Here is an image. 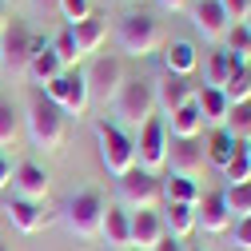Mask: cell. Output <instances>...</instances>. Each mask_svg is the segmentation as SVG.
Returning <instances> with one entry per match:
<instances>
[{"label": "cell", "mask_w": 251, "mask_h": 251, "mask_svg": "<svg viewBox=\"0 0 251 251\" xmlns=\"http://www.w3.org/2000/svg\"><path fill=\"white\" fill-rule=\"evenodd\" d=\"M224 200H227L231 215H251V179H247V183L227 187V192H224Z\"/></svg>", "instance_id": "836d02e7"}, {"label": "cell", "mask_w": 251, "mask_h": 251, "mask_svg": "<svg viewBox=\"0 0 251 251\" xmlns=\"http://www.w3.org/2000/svg\"><path fill=\"white\" fill-rule=\"evenodd\" d=\"M100 215H104L100 192H80L64 203V227L76 239H96L100 235Z\"/></svg>", "instance_id": "8992f818"}, {"label": "cell", "mask_w": 251, "mask_h": 251, "mask_svg": "<svg viewBox=\"0 0 251 251\" xmlns=\"http://www.w3.org/2000/svg\"><path fill=\"white\" fill-rule=\"evenodd\" d=\"M235 224V215L224 200V192H200V203H196V227L207 231V235H224L231 231Z\"/></svg>", "instance_id": "7c38bea8"}, {"label": "cell", "mask_w": 251, "mask_h": 251, "mask_svg": "<svg viewBox=\"0 0 251 251\" xmlns=\"http://www.w3.org/2000/svg\"><path fill=\"white\" fill-rule=\"evenodd\" d=\"M20 136V120H16V108L8 100H0V148H12Z\"/></svg>", "instance_id": "4dcf8cb0"}, {"label": "cell", "mask_w": 251, "mask_h": 251, "mask_svg": "<svg viewBox=\"0 0 251 251\" xmlns=\"http://www.w3.org/2000/svg\"><path fill=\"white\" fill-rule=\"evenodd\" d=\"M120 200H124V211H160L164 207L160 176H148V172L132 168L128 176H120Z\"/></svg>", "instance_id": "5b68a950"}, {"label": "cell", "mask_w": 251, "mask_h": 251, "mask_svg": "<svg viewBox=\"0 0 251 251\" xmlns=\"http://www.w3.org/2000/svg\"><path fill=\"white\" fill-rule=\"evenodd\" d=\"M60 72H64L60 56H56L48 44H40V48H36V56H32V64H28V76H32L36 84H48V80H56Z\"/></svg>", "instance_id": "d4e9b609"}, {"label": "cell", "mask_w": 251, "mask_h": 251, "mask_svg": "<svg viewBox=\"0 0 251 251\" xmlns=\"http://www.w3.org/2000/svg\"><path fill=\"white\" fill-rule=\"evenodd\" d=\"M128 224H132V215L124 207H104V215H100V239L108 247L124 251V247H128Z\"/></svg>", "instance_id": "7402d4cb"}, {"label": "cell", "mask_w": 251, "mask_h": 251, "mask_svg": "<svg viewBox=\"0 0 251 251\" xmlns=\"http://www.w3.org/2000/svg\"><path fill=\"white\" fill-rule=\"evenodd\" d=\"M192 100H196V108H200V116H203V128H224L231 104L224 100V92H219V88H207V84H203Z\"/></svg>", "instance_id": "ffe728a7"}, {"label": "cell", "mask_w": 251, "mask_h": 251, "mask_svg": "<svg viewBox=\"0 0 251 251\" xmlns=\"http://www.w3.org/2000/svg\"><path fill=\"white\" fill-rule=\"evenodd\" d=\"M160 224H164V235H172V239H187L196 231V207H187V203H164V211H160Z\"/></svg>", "instance_id": "d6986e66"}, {"label": "cell", "mask_w": 251, "mask_h": 251, "mask_svg": "<svg viewBox=\"0 0 251 251\" xmlns=\"http://www.w3.org/2000/svg\"><path fill=\"white\" fill-rule=\"evenodd\" d=\"M48 48L60 56V64H64V68H76V64H80V56H76V40H72V28H64V32H60Z\"/></svg>", "instance_id": "d6a6232c"}, {"label": "cell", "mask_w": 251, "mask_h": 251, "mask_svg": "<svg viewBox=\"0 0 251 251\" xmlns=\"http://www.w3.org/2000/svg\"><path fill=\"white\" fill-rule=\"evenodd\" d=\"M36 4H40V8H56V4H60V0H36Z\"/></svg>", "instance_id": "b9f144b4"}, {"label": "cell", "mask_w": 251, "mask_h": 251, "mask_svg": "<svg viewBox=\"0 0 251 251\" xmlns=\"http://www.w3.org/2000/svg\"><path fill=\"white\" fill-rule=\"evenodd\" d=\"M0 68H4V60H0Z\"/></svg>", "instance_id": "bcb514c9"}, {"label": "cell", "mask_w": 251, "mask_h": 251, "mask_svg": "<svg viewBox=\"0 0 251 251\" xmlns=\"http://www.w3.org/2000/svg\"><path fill=\"white\" fill-rule=\"evenodd\" d=\"M116 116L128 124V128H144V124L155 116V96H151V80H140V76H128L116 96Z\"/></svg>", "instance_id": "277c9868"}, {"label": "cell", "mask_w": 251, "mask_h": 251, "mask_svg": "<svg viewBox=\"0 0 251 251\" xmlns=\"http://www.w3.org/2000/svg\"><path fill=\"white\" fill-rule=\"evenodd\" d=\"M116 40H120V52L144 60V56H151L155 48L164 44V28H160V20L148 16V12H128L120 20V28H116Z\"/></svg>", "instance_id": "7a4b0ae2"}, {"label": "cell", "mask_w": 251, "mask_h": 251, "mask_svg": "<svg viewBox=\"0 0 251 251\" xmlns=\"http://www.w3.org/2000/svg\"><path fill=\"white\" fill-rule=\"evenodd\" d=\"M96 144H100V164H104L108 176L120 179V176H128L136 168V140L124 136L116 124H108V120L96 124Z\"/></svg>", "instance_id": "3957f363"}, {"label": "cell", "mask_w": 251, "mask_h": 251, "mask_svg": "<svg viewBox=\"0 0 251 251\" xmlns=\"http://www.w3.org/2000/svg\"><path fill=\"white\" fill-rule=\"evenodd\" d=\"M4 215H8V224L16 231H24V235H36L44 227V207L40 203H28V200H12L4 207Z\"/></svg>", "instance_id": "603a6c76"}, {"label": "cell", "mask_w": 251, "mask_h": 251, "mask_svg": "<svg viewBox=\"0 0 251 251\" xmlns=\"http://www.w3.org/2000/svg\"><path fill=\"white\" fill-rule=\"evenodd\" d=\"M160 239H164L160 211H132V224H128V247H132V251H151Z\"/></svg>", "instance_id": "2e32d148"}, {"label": "cell", "mask_w": 251, "mask_h": 251, "mask_svg": "<svg viewBox=\"0 0 251 251\" xmlns=\"http://www.w3.org/2000/svg\"><path fill=\"white\" fill-rule=\"evenodd\" d=\"M231 68H235V60H231L227 52H215V56L207 60V88H224L227 76H231Z\"/></svg>", "instance_id": "1f68e13d"}, {"label": "cell", "mask_w": 251, "mask_h": 251, "mask_svg": "<svg viewBox=\"0 0 251 251\" xmlns=\"http://www.w3.org/2000/svg\"><path fill=\"white\" fill-rule=\"evenodd\" d=\"M239 144L224 132V128H211V136L203 140V151H207V164H215V168H224L227 160H231V151H235Z\"/></svg>", "instance_id": "83f0119b"}, {"label": "cell", "mask_w": 251, "mask_h": 251, "mask_svg": "<svg viewBox=\"0 0 251 251\" xmlns=\"http://www.w3.org/2000/svg\"><path fill=\"white\" fill-rule=\"evenodd\" d=\"M151 96H155V112L172 116L176 108H183L187 100H192L196 92H192V84H187L183 76H172V72H164V76H155V80H151Z\"/></svg>", "instance_id": "5bb4252c"}, {"label": "cell", "mask_w": 251, "mask_h": 251, "mask_svg": "<svg viewBox=\"0 0 251 251\" xmlns=\"http://www.w3.org/2000/svg\"><path fill=\"white\" fill-rule=\"evenodd\" d=\"M243 148H247V160H251V144H243Z\"/></svg>", "instance_id": "ee69618b"}, {"label": "cell", "mask_w": 251, "mask_h": 251, "mask_svg": "<svg viewBox=\"0 0 251 251\" xmlns=\"http://www.w3.org/2000/svg\"><path fill=\"white\" fill-rule=\"evenodd\" d=\"M160 187H164V203H187V207L200 203V183H192V179L160 176Z\"/></svg>", "instance_id": "cb8c5ba5"}, {"label": "cell", "mask_w": 251, "mask_h": 251, "mask_svg": "<svg viewBox=\"0 0 251 251\" xmlns=\"http://www.w3.org/2000/svg\"><path fill=\"white\" fill-rule=\"evenodd\" d=\"M124 64L116 56H100V60H92L88 72H84V84H88V100H96V104H116L120 96V88H124Z\"/></svg>", "instance_id": "52a82bcc"}, {"label": "cell", "mask_w": 251, "mask_h": 251, "mask_svg": "<svg viewBox=\"0 0 251 251\" xmlns=\"http://www.w3.org/2000/svg\"><path fill=\"white\" fill-rule=\"evenodd\" d=\"M72 40H76V56H80V60H88L92 52H100V44L108 40V24H104V20H96V16H88V20L72 24Z\"/></svg>", "instance_id": "ac0fdd59"}, {"label": "cell", "mask_w": 251, "mask_h": 251, "mask_svg": "<svg viewBox=\"0 0 251 251\" xmlns=\"http://www.w3.org/2000/svg\"><path fill=\"white\" fill-rule=\"evenodd\" d=\"M12 200H28V203H44V196H48V172L40 168V164H32V160H24V164H16L12 168Z\"/></svg>", "instance_id": "4fadbf2b"}, {"label": "cell", "mask_w": 251, "mask_h": 251, "mask_svg": "<svg viewBox=\"0 0 251 251\" xmlns=\"http://www.w3.org/2000/svg\"><path fill=\"white\" fill-rule=\"evenodd\" d=\"M219 92H224L227 104H251V68L247 64H235L231 76H227V84L219 88Z\"/></svg>", "instance_id": "484cf974"}, {"label": "cell", "mask_w": 251, "mask_h": 251, "mask_svg": "<svg viewBox=\"0 0 251 251\" xmlns=\"http://www.w3.org/2000/svg\"><path fill=\"white\" fill-rule=\"evenodd\" d=\"M151 251H187V247H183L179 239H172V235H164V239H160V243H155Z\"/></svg>", "instance_id": "74e56055"}, {"label": "cell", "mask_w": 251, "mask_h": 251, "mask_svg": "<svg viewBox=\"0 0 251 251\" xmlns=\"http://www.w3.org/2000/svg\"><path fill=\"white\" fill-rule=\"evenodd\" d=\"M0 251H8V243H0Z\"/></svg>", "instance_id": "f6af8a7d"}, {"label": "cell", "mask_w": 251, "mask_h": 251, "mask_svg": "<svg viewBox=\"0 0 251 251\" xmlns=\"http://www.w3.org/2000/svg\"><path fill=\"white\" fill-rule=\"evenodd\" d=\"M8 179H12V164L4 160V155H0V192L8 187Z\"/></svg>", "instance_id": "f35d334b"}, {"label": "cell", "mask_w": 251, "mask_h": 251, "mask_svg": "<svg viewBox=\"0 0 251 251\" xmlns=\"http://www.w3.org/2000/svg\"><path fill=\"white\" fill-rule=\"evenodd\" d=\"M219 8H224V16L231 24H243L247 20V8H251V0H219Z\"/></svg>", "instance_id": "d590c367"}, {"label": "cell", "mask_w": 251, "mask_h": 251, "mask_svg": "<svg viewBox=\"0 0 251 251\" xmlns=\"http://www.w3.org/2000/svg\"><path fill=\"white\" fill-rule=\"evenodd\" d=\"M224 132H227L235 144H251V104H231V108H227Z\"/></svg>", "instance_id": "4316f807"}, {"label": "cell", "mask_w": 251, "mask_h": 251, "mask_svg": "<svg viewBox=\"0 0 251 251\" xmlns=\"http://www.w3.org/2000/svg\"><path fill=\"white\" fill-rule=\"evenodd\" d=\"M196 64H200V56H196V44H192V40H172V44L164 48V72L187 80V76L196 72Z\"/></svg>", "instance_id": "44dd1931"}, {"label": "cell", "mask_w": 251, "mask_h": 251, "mask_svg": "<svg viewBox=\"0 0 251 251\" xmlns=\"http://www.w3.org/2000/svg\"><path fill=\"white\" fill-rule=\"evenodd\" d=\"M168 164V128L160 116H151L144 128H140V140H136V168L148 172V176H160Z\"/></svg>", "instance_id": "9c48e42d"}, {"label": "cell", "mask_w": 251, "mask_h": 251, "mask_svg": "<svg viewBox=\"0 0 251 251\" xmlns=\"http://www.w3.org/2000/svg\"><path fill=\"white\" fill-rule=\"evenodd\" d=\"M231 243H235L239 251H251V215H239V224H235V231H231Z\"/></svg>", "instance_id": "8d00e7d4"}, {"label": "cell", "mask_w": 251, "mask_h": 251, "mask_svg": "<svg viewBox=\"0 0 251 251\" xmlns=\"http://www.w3.org/2000/svg\"><path fill=\"white\" fill-rule=\"evenodd\" d=\"M28 136L40 151H60L64 148V136H68V116L60 112L44 92H36L32 100H28Z\"/></svg>", "instance_id": "6da1fadb"}, {"label": "cell", "mask_w": 251, "mask_h": 251, "mask_svg": "<svg viewBox=\"0 0 251 251\" xmlns=\"http://www.w3.org/2000/svg\"><path fill=\"white\" fill-rule=\"evenodd\" d=\"M224 179H227V187H235V183H247V179H251V160H247V148H243V144L231 151V160L224 164Z\"/></svg>", "instance_id": "f546056e"}, {"label": "cell", "mask_w": 251, "mask_h": 251, "mask_svg": "<svg viewBox=\"0 0 251 251\" xmlns=\"http://www.w3.org/2000/svg\"><path fill=\"white\" fill-rule=\"evenodd\" d=\"M155 4H160L164 12H183V8H187V0H155Z\"/></svg>", "instance_id": "ab89813d"}, {"label": "cell", "mask_w": 251, "mask_h": 251, "mask_svg": "<svg viewBox=\"0 0 251 251\" xmlns=\"http://www.w3.org/2000/svg\"><path fill=\"white\" fill-rule=\"evenodd\" d=\"M164 168H172L168 176H179V179L200 183V176L207 172L203 140H200V136H196V140H172V136H168V164H164Z\"/></svg>", "instance_id": "30bf717a"}, {"label": "cell", "mask_w": 251, "mask_h": 251, "mask_svg": "<svg viewBox=\"0 0 251 251\" xmlns=\"http://www.w3.org/2000/svg\"><path fill=\"white\" fill-rule=\"evenodd\" d=\"M164 128H168L172 140H196V136H203V116H200L196 100H187L183 108H176V112L164 120Z\"/></svg>", "instance_id": "e0dca14e"}, {"label": "cell", "mask_w": 251, "mask_h": 251, "mask_svg": "<svg viewBox=\"0 0 251 251\" xmlns=\"http://www.w3.org/2000/svg\"><path fill=\"white\" fill-rule=\"evenodd\" d=\"M192 24H196V32L203 40H224L227 36V28L231 20L224 16V8H219V0H196V8H192Z\"/></svg>", "instance_id": "9a60e30c"}, {"label": "cell", "mask_w": 251, "mask_h": 251, "mask_svg": "<svg viewBox=\"0 0 251 251\" xmlns=\"http://www.w3.org/2000/svg\"><path fill=\"white\" fill-rule=\"evenodd\" d=\"M4 28H8V0H0V36H4Z\"/></svg>", "instance_id": "60d3db41"}, {"label": "cell", "mask_w": 251, "mask_h": 251, "mask_svg": "<svg viewBox=\"0 0 251 251\" xmlns=\"http://www.w3.org/2000/svg\"><path fill=\"white\" fill-rule=\"evenodd\" d=\"M44 96H48L60 112H64V116H84V108L92 104L80 68H64L56 80H48V84H44Z\"/></svg>", "instance_id": "ba28073f"}, {"label": "cell", "mask_w": 251, "mask_h": 251, "mask_svg": "<svg viewBox=\"0 0 251 251\" xmlns=\"http://www.w3.org/2000/svg\"><path fill=\"white\" fill-rule=\"evenodd\" d=\"M44 40H36L32 32H28V24H8L4 28V36H0V60L8 64V72L12 76H20V72H28V64H32V56H36V48H40Z\"/></svg>", "instance_id": "8fae6325"}, {"label": "cell", "mask_w": 251, "mask_h": 251, "mask_svg": "<svg viewBox=\"0 0 251 251\" xmlns=\"http://www.w3.org/2000/svg\"><path fill=\"white\" fill-rule=\"evenodd\" d=\"M56 8H60V12H64V20H68V28L92 16V4H88V0H60V4H56Z\"/></svg>", "instance_id": "e575fe53"}, {"label": "cell", "mask_w": 251, "mask_h": 251, "mask_svg": "<svg viewBox=\"0 0 251 251\" xmlns=\"http://www.w3.org/2000/svg\"><path fill=\"white\" fill-rule=\"evenodd\" d=\"M243 28H247V32H251V8H247V20H243Z\"/></svg>", "instance_id": "7bdbcfd3"}, {"label": "cell", "mask_w": 251, "mask_h": 251, "mask_svg": "<svg viewBox=\"0 0 251 251\" xmlns=\"http://www.w3.org/2000/svg\"><path fill=\"white\" fill-rule=\"evenodd\" d=\"M224 40H227V56L235 60V64H247L251 68V32H247V28L243 24H231Z\"/></svg>", "instance_id": "f1b7e54d"}]
</instances>
